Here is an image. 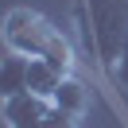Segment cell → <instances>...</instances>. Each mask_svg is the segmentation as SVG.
I'll use <instances>...</instances> for the list:
<instances>
[{"instance_id":"cell-3","label":"cell","mask_w":128,"mask_h":128,"mask_svg":"<svg viewBox=\"0 0 128 128\" xmlns=\"http://www.w3.org/2000/svg\"><path fill=\"white\" fill-rule=\"evenodd\" d=\"M50 101H54L62 112H70V116L82 120V116L89 112V89H86V82H82L78 74H66L62 86L54 89V97H50Z\"/></svg>"},{"instance_id":"cell-2","label":"cell","mask_w":128,"mask_h":128,"mask_svg":"<svg viewBox=\"0 0 128 128\" xmlns=\"http://www.w3.org/2000/svg\"><path fill=\"white\" fill-rule=\"evenodd\" d=\"M0 116H4V128H78V116L62 112L50 97H35V93L4 97Z\"/></svg>"},{"instance_id":"cell-1","label":"cell","mask_w":128,"mask_h":128,"mask_svg":"<svg viewBox=\"0 0 128 128\" xmlns=\"http://www.w3.org/2000/svg\"><path fill=\"white\" fill-rule=\"evenodd\" d=\"M62 27H54L47 16L31 8H12L4 16V50H16V54H27V58H43L50 50V43L58 39Z\"/></svg>"},{"instance_id":"cell-5","label":"cell","mask_w":128,"mask_h":128,"mask_svg":"<svg viewBox=\"0 0 128 128\" xmlns=\"http://www.w3.org/2000/svg\"><path fill=\"white\" fill-rule=\"evenodd\" d=\"M27 93V54L4 50V66H0V97H20Z\"/></svg>"},{"instance_id":"cell-4","label":"cell","mask_w":128,"mask_h":128,"mask_svg":"<svg viewBox=\"0 0 128 128\" xmlns=\"http://www.w3.org/2000/svg\"><path fill=\"white\" fill-rule=\"evenodd\" d=\"M66 74L58 70L54 62H47V58H27V93L35 97H54V89L62 86Z\"/></svg>"},{"instance_id":"cell-6","label":"cell","mask_w":128,"mask_h":128,"mask_svg":"<svg viewBox=\"0 0 128 128\" xmlns=\"http://www.w3.org/2000/svg\"><path fill=\"white\" fill-rule=\"evenodd\" d=\"M109 89L112 93H128V39H124V50H120V62L109 78Z\"/></svg>"}]
</instances>
